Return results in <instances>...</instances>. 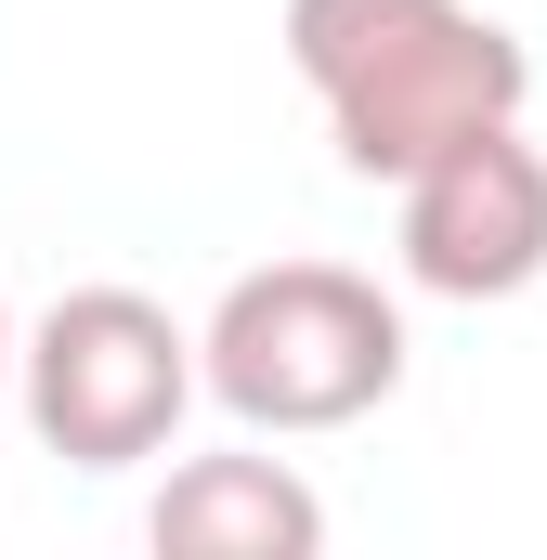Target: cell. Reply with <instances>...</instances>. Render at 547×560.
Listing matches in <instances>:
<instances>
[{"mask_svg": "<svg viewBox=\"0 0 547 560\" xmlns=\"http://www.w3.org/2000/svg\"><path fill=\"white\" fill-rule=\"evenodd\" d=\"M287 66L365 183H405L417 156L522 118L535 92V52L469 0H287Z\"/></svg>", "mask_w": 547, "mask_h": 560, "instance_id": "1", "label": "cell"}, {"mask_svg": "<svg viewBox=\"0 0 547 560\" xmlns=\"http://www.w3.org/2000/svg\"><path fill=\"white\" fill-rule=\"evenodd\" d=\"M196 392L235 430H274V443L352 430L405 392V300L352 261H261L209 300Z\"/></svg>", "mask_w": 547, "mask_h": 560, "instance_id": "2", "label": "cell"}, {"mask_svg": "<svg viewBox=\"0 0 547 560\" xmlns=\"http://www.w3.org/2000/svg\"><path fill=\"white\" fill-rule=\"evenodd\" d=\"M13 392L66 469H143L196 418V326L143 287H66L13 339Z\"/></svg>", "mask_w": 547, "mask_h": 560, "instance_id": "3", "label": "cell"}, {"mask_svg": "<svg viewBox=\"0 0 547 560\" xmlns=\"http://www.w3.org/2000/svg\"><path fill=\"white\" fill-rule=\"evenodd\" d=\"M405 287L430 300H522L547 275V143H522V118L417 156L405 183Z\"/></svg>", "mask_w": 547, "mask_h": 560, "instance_id": "4", "label": "cell"}, {"mask_svg": "<svg viewBox=\"0 0 547 560\" xmlns=\"http://www.w3.org/2000/svg\"><path fill=\"white\" fill-rule=\"evenodd\" d=\"M170 560H313L326 548V495L287 469V456H183L156 482V522Z\"/></svg>", "mask_w": 547, "mask_h": 560, "instance_id": "5", "label": "cell"}, {"mask_svg": "<svg viewBox=\"0 0 547 560\" xmlns=\"http://www.w3.org/2000/svg\"><path fill=\"white\" fill-rule=\"evenodd\" d=\"M0 378H13V300H0Z\"/></svg>", "mask_w": 547, "mask_h": 560, "instance_id": "6", "label": "cell"}]
</instances>
